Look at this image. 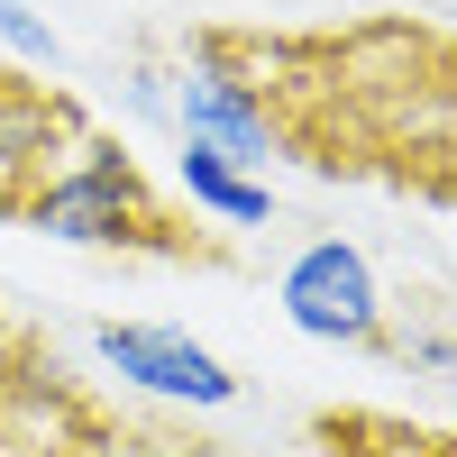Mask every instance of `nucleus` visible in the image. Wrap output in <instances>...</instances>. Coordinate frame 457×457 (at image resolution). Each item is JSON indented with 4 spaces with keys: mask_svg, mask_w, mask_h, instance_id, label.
I'll use <instances>...</instances> for the list:
<instances>
[{
    "mask_svg": "<svg viewBox=\"0 0 457 457\" xmlns=\"http://www.w3.org/2000/svg\"><path fill=\"white\" fill-rule=\"evenodd\" d=\"M0 37H10V46L28 55V64H64V46H55V28L28 10V0H0Z\"/></svg>",
    "mask_w": 457,
    "mask_h": 457,
    "instance_id": "9",
    "label": "nucleus"
},
{
    "mask_svg": "<svg viewBox=\"0 0 457 457\" xmlns=\"http://www.w3.org/2000/svg\"><path fill=\"white\" fill-rule=\"evenodd\" d=\"M120 448L101 430L83 394L55 385V366H19V385H0V457H101Z\"/></svg>",
    "mask_w": 457,
    "mask_h": 457,
    "instance_id": "6",
    "label": "nucleus"
},
{
    "mask_svg": "<svg viewBox=\"0 0 457 457\" xmlns=\"http://www.w3.org/2000/svg\"><path fill=\"white\" fill-rule=\"evenodd\" d=\"M83 110L46 83H10L0 73V211H28L37 183H55L73 165V146H83Z\"/></svg>",
    "mask_w": 457,
    "mask_h": 457,
    "instance_id": "5",
    "label": "nucleus"
},
{
    "mask_svg": "<svg viewBox=\"0 0 457 457\" xmlns=\"http://www.w3.org/2000/svg\"><path fill=\"white\" fill-rule=\"evenodd\" d=\"M174 457H211V448H174Z\"/></svg>",
    "mask_w": 457,
    "mask_h": 457,
    "instance_id": "10",
    "label": "nucleus"
},
{
    "mask_svg": "<svg viewBox=\"0 0 457 457\" xmlns=\"http://www.w3.org/2000/svg\"><path fill=\"white\" fill-rule=\"evenodd\" d=\"M284 320L302 338H329V348H375V338H385V284H375L366 247L312 238L284 265Z\"/></svg>",
    "mask_w": 457,
    "mask_h": 457,
    "instance_id": "3",
    "label": "nucleus"
},
{
    "mask_svg": "<svg viewBox=\"0 0 457 457\" xmlns=\"http://www.w3.org/2000/svg\"><path fill=\"white\" fill-rule=\"evenodd\" d=\"M174 183H183V202H193V211H211V220H228V228H265V220H275V193H265L247 165H228L220 146H202V137H183Z\"/></svg>",
    "mask_w": 457,
    "mask_h": 457,
    "instance_id": "7",
    "label": "nucleus"
},
{
    "mask_svg": "<svg viewBox=\"0 0 457 457\" xmlns=\"http://www.w3.org/2000/svg\"><path fill=\"white\" fill-rule=\"evenodd\" d=\"M92 348H101V366L120 375V385L156 394V403H183V411H228V403H238V375H228L193 329H165V320H101Z\"/></svg>",
    "mask_w": 457,
    "mask_h": 457,
    "instance_id": "4",
    "label": "nucleus"
},
{
    "mask_svg": "<svg viewBox=\"0 0 457 457\" xmlns=\"http://www.w3.org/2000/svg\"><path fill=\"white\" fill-rule=\"evenodd\" d=\"M312 439L329 457H457V430H411V421H385V411H320Z\"/></svg>",
    "mask_w": 457,
    "mask_h": 457,
    "instance_id": "8",
    "label": "nucleus"
},
{
    "mask_svg": "<svg viewBox=\"0 0 457 457\" xmlns=\"http://www.w3.org/2000/svg\"><path fill=\"white\" fill-rule=\"evenodd\" d=\"M165 92H174V129L202 137V146H220V156L247 165V174L293 146V137L275 129V110H265V92H256L238 37H193V55L165 73Z\"/></svg>",
    "mask_w": 457,
    "mask_h": 457,
    "instance_id": "2",
    "label": "nucleus"
},
{
    "mask_svg": "<svg viewBox=\"0 0 457 457\" xmlns=\"http://www.w3.org/2000/svg\"><path fill=\"white\" fill-rule=\"evenodd\" d=\"M28 228H46V238H64V247H137V256H211L193 228H183L165 202H156V183L137 174V156H120L110 137H83L73 146V165L55 174V183H37L28 193V211H19Z\"/></svg>",
    "mask_w": 457,
    "mask_h": 457,
    "instance_id": "1",
    "label": "nucleus"
}]
</instances>
